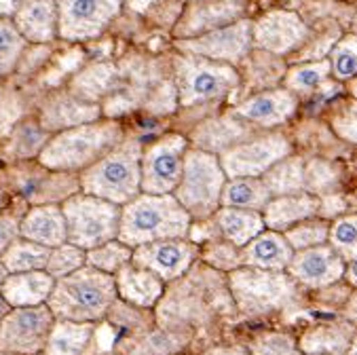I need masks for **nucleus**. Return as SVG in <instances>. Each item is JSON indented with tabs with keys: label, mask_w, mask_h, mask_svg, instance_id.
Listing matches in <instances>:
<instances>
[{
	"label": "nucleus",
	"mask_w": 357,
	"mask_h": 355,
	"mask_svg": "<svg viewBox=\"0 0 357 355\" xmlns=\"http://www.w3.org/2000/svg\"><path fill=\"white\" fill-rule=\"evenodd\" d=\"M123 142L114 121H91L53 133L38 155V163L59 174H81L112 153Z\"/></svg>",
	"instance_id": "obj_1"
},
{
	"label": "nucleus",
	"mask_w": 357,
	"mask_h": 355,
	"mask_svg": "<svg viewBox=\"0 0 357 355\" xmlns=\"http://www.w3.org/2000/svg\"><path fill=\"white\" fill-rule=\"evenodd\" d=\"M192 218L174 195L142 192L121 207L119 239L129 248H139L163 239H184Z\"/></svg>",
	"instance_id": "obj_2"
},
{
	"label": "nucleus",
	"mask_w": 357,
	"mask_h": 355,
	"mask_svg": "<svg viewBox=\"0 0 357 355\" xmlns=\"http://www.w3.org/2000/svg\"><path fill=\"white\" fill-rule=\"evenodd\" d=\"M116 301L119 292L114 277L93 266H83L55 281L47 307L55 319L98 324L112 311Z\"/></svg>",
	"instance_id": "obj_3"
},
{
	"label": "nucleus",
	"mask_w": 357,
	"mask_h": 355,
	"mask_svg": "<svg viewBox=\"0 0 357 355\" xmlns=\"http://www.w3.org/2000/svg\"><path fill=\"white\" fill-rule=\"evenodd\" d=\"M142 153L137 139H123L112 153L79 174L81 192L127 205L142 195Z\"/></svg>",
	"instance_id": "obj_4"
},
{
	"label": "nucleus",
	"mask_w": 357,
	"mask_h": 355,
	"mask_svg": "<svg viewBox=\"0 0 357 355\" xmlns=\"http://www.w3.org/2000/svg\"><path fill=\"white\" fill-rule=\"evenodd\" d=\"M227 174L220 165L218 155L188 149L184 157V172L174 197L188 211L192 220H205L220 209Z\"/></svg>",
	"instance_id": "obj_5"
},
{
	"label": "nucleus",
	"mask_w": 357,
	"mask_h": 355,
	"mask_svg": "<svg viewBox=\"0 0 357 355\" xmlns=\"http://www.w3.org/2000/svg\"><path fill=\"white\" fill-rule=\"evenodd\" d=\"M61 209L68 225V241L81 250L89 252L98 246L119 239L121 205L77 192L61 203Z\"/></svg>",
	"instance_id": "obj_6"
},
{
	"label": "nucleus",
	"mask_w": 357,
	"mask_h": 355,
	"mask_svg": "<svg viewBox=\"0 0 357 355\" xmlns=\"http://www.w3.org/2000/svg\"><path fill=\"white\" fill-rule=\"evenodd\" d=\"M231 290L239 309L250 315L283 309L296 301L294 279L279 271L241 266L231 273Z\"/></svg>",
	"instance_id": "obj_7"
},
{
	"label": "nucleus",
	"mask_w": 357,
	"mask_h": 355,
	"mask_svg": "<svg viewBox=\"0 0 357 355\" xmlns=\"http://www.w3.org/2000/svg\"><path fill=\"white\" fill-rule=\"evenodd\" d=\"M237 85L239 75L231 63L209 61L195 55L178 59V96L182 106L222 100Z\"/></svg>",
	"instance_id": "obj_8"
},
{
	"label": "nucleus",
	"mask_w": 357,
	"mask_h": 355,
	"mask_svg": "<svg viewBox=\"0 0 357 355\" xmlns=\"http://www.w3.org/2000/svg\"><path fill=\"white\" fill-rule=\"evenodd\" d=\"M188 142L180 133L157 139L142 153V192L174 195L182 180Z\"/></svg>",
	"instance_id": "obj_9"
},
{
	"label": "nucleus",
	"mask_w": 357,
	"mask_h": 355,
	"mask_svg": "<svg viewBox=\"0 0 357 355\" xmlns=\"http://www.w3.org/2000/svg\"><path fill=\"white\" fill-rule=\"evenodd\" d=\"M292 155V146L285 135L271 133L254 137L218 155L227 178H262L273 165Z\"/></svg>",
	"instance_id": "obj_10"
},
{
	"label": "nucleus",
	"mask_w": 357,
	"mask_h": 355,
	"mask_svg": "<svg viewBox=\"0 0 357 355\" xmlns=\"http://www.w3.org/2000/svg\"><path fill=\"white\" fill-rule=\"evenodd\" d=\"M53 326L55 315L47 305L11 309L0 324V353L43 355Z\"/></svg>",
	"instance_id": "obj_11"
},
{
	"label": "nucleus",
	"mask_w": 357,
	"mask_h": 355,
	"mask_svg": "<svg viewBox=\"0 0 357 355\" xmlns=\"http://www.w3.org/2000/svg\"><path fill=\"white\" fill-rule=\"evenodd\" d=\"M59 38L83 43L98 38L121 13L123 0H55Z\"/></svg>",
	"instance_id": "obj_12"
},
{
	"label": "nucleus",
	"mask_w": 357,
	"mask_h": 355,
	"mask_svg": "<svg viewBox=\"0 0 357 355\" xmlns=\"http://www.w3.org/2000/svg\"><path fill=\"white\" fill-rule=\"evenodd\" d=\"M176 45L186 55L233 66V63H239L241 59H245L254 47V22L239 20L231 26L218 28V30L207 32L203 36L178 40Z\"/></svg>",
	"instance_id": "obj_13"
},
{
	"label": "nucleus",
	"mask_w": 357,
	"mask_h": 355,
	"mask_svg": "<svg viewBox=\"0 0 357 355\" xmlns=\"http://www.w3.org/2000/svg\"><path fill=\"white\" fill-rule=\"evenodd\" d=\"M243 0H190L184 15L176 24V36L178 40L203 36L243 20Z\"/></svg>",
	"instance_id": "obj_14"
},
{
	"label": "nucleus",
	"mask_w": 357,
	"mask_h": 355,
	"mask_svg": "<svg viewBox=\"0 0 357 355\" xmlns=\"http://www.w3.org/2000/svg\"><path fill=\"white\" fill-rule=\"evenodd\" d=\"M307 36V24L292 11H271L254 22V47L271 55L292 53Z\"/></svg>",
	"instance_id": "obj_15"
},
{
	"label": "nucleus",
	"mask_w": 357,
	"mask_h": 355,
	"mask_svg": "<svg viewBox=\"0 0 357 355\" xmlns=\"http://www.w3.org/2000/svg\"><path fill=\"white\" fill-rule=\"evenodd\" d=\"M197 246L186 239H163L133 248V264L149 269L163 281L182 277L197 258Z\"/></svg>",
	"instance_id": "obj_16"
},
{
	"label": "nucleus",
	"mask_w": 357,
	"mask_h": 355,
	"mask_svg": "<svg viewBox=\"0 0 357 355\" xmlns=\"http://www.w3.org/2000/svg\"><path fill=\"white\" fill-rule=\"evenodd\" d=\"M344 260L330 248L317 246L303 252H294V258L288 266L290 277L309 288H328L344 275Z\"/></svg>",
	"instance_id": "obj_17"
},
{
	"label": "nucleus",
	"mask_w": 357,
	"mask_h": 355,
	"mask_svg": "<svg viewBox=\"0 0 357 355\" xmlns=\"http://www.w3.org/2000/svg\"><path fill=\"white\" fill-rule=\"evenodd\" d=\"M20 237L40 243L45 248H57L68 241V225L61 203L32 205L20 218Z\"/></svg>",
	"instance_id": "obj_18"
},
{
	"label": "nucleus",
	"mask_w": 357,
	"mask_h": 355,
	"mask_svg": "<svg viewBox=\"0 0 357 355\" xmlns=\"http://www.w3.org/2000/svg\"><path fill=\"white\" fill-rule=\"evenodd\" d=\"M296 96L288 89H266L260 91L248 100H243L235 114L243 121L262 125V127H275L288 121L296 112Z\"/></svg>",
	"instance_id": "obj_19"
},
{
	"label": "nucleus",
	"mask_w": 357,
	"mask_h": 355,
	"mask_svg": "<svg viewBox=\"0 0 357 355\" xmlns=\"http://www.w3.org/2000/svg\"><path fill=\"white\" fill-rule=\"evenodd\" d=\"M13 176L20 180L15 182V186L20 188V192L26 197V201H32V205H40V203H63L68 197H73L77 192H70L61 188V182L66 176L70 174H59V172H51L47 167H43L38 161L34 163H17Z\"/></svg>",
	"instance_id": "obj_20"
},
{
	"label": "nucleus",
	"mask_w": 357,
	"mask_h": 355,
	"mask_svg": "<svg viewBox=\"0 0 357 355\" xmlns=\"http://www.w3.org/2000/svg\"><path fill=\"white\" fill-rule=\"evenodd\" d=\"M15 28L28 45H49L59 38L55 0H26L13 17Z\"/></svg>",
	"instance_id": "obj_21"
},
{
	"label": "nucleus",
	"mask_w": 357,
	"mask_h": 355,
	"mask_svg": "<svg viewBox=\"0 0 357 355\" xmlns=\"http://www.w3.org/2000/svg\"><path fill=\"white\" fill-rule=\"evenodd\" d=\"M114 281H116L119 299L139 309L155 307L161 301L163 290H165V281L159 275H155L149 269H142L133 262L123 266L114 275Z\"/></svg>",
	"instance_id": "obj_22"
},
{
	"label": "nucleus",
	"mask_w": 357,
	"mask_h": 355,
	"mask_svg": "<svg viewBox=\"0 0 357 355\" xmlns=\"http://www.w3.org/2000/svg\"><path fill=\"white\" fill-rule=\"evenodd\" d=\"M317 214H319V197H313L311 192L305 190L296 195L273 197L262 211V218L268 231L285 233L298 222L315 218Z\"/></svg>",
	"instance_id": "obj_23"
},
{
	"label": "nucleus",
	"mask_w": 357,
	"mask_h": 355,
	"mask_svg": "<svg viewBox=\"0 0 357 355\" xmlns=\"http://www.w3.org/2000/svg\"><path fill=\"white\" fill-rule=\"evenodd\" d=\"M98 112L100 110L96 104L85 102V100L77 98L75 93H59L43 106L40 127L53 135L57 131L96 121Z\"/></svg>",
	"instance_id": "obj_24"
},
{
	"label": "nucleus",
	"mask_w": 357,
	"mask_h": 355,
	"mask_svg": "<svg viewBox=\"0 0 357 355\" xmlns=\"http://www.w3.org/2000/svg\"><path fill=\"white\" fill-rule=\"evenodd\" d=\"M243 266L262 269V271H279L283 273L294 258V250L277 231H262L256 239H252L245 248H241Z\"/></svg>",
	"instance_id": "obj_25"
},
{
	"label": "nucleus",
	"mask_w": 357,
	"mask_h": 355,
	"mask_svg": "<svg viewBox=\"0 0 357 355\" xmlns=\"http://www.w3.org/2000/svg\"><path fill=\"white\" fill-rule=\"evenodd\" d=\"M55 288V279L47 271H28V273H11L0 292L13 309L20 307H40L47 305L51 292Z\"/></svg>",
	"instance_id": "obj_26"
},
{
	"label": "nucleus",
	"mask_w": 357,
	"mask_h": 355,
	"mask_svg": "<svg viewBox=\"0 0 357 355\" xmlns=\"http://www.w3.org/2000/svg\"><path fill=\"white\" fill-rule=\"evenodd\" d=\"M355 338V326L351 322H328L309 328L298 342L305 355H344Z\"/></svg>",
	"instance_id": "obj_27"
},
{
	"label": "nucleus",
	"mask_w": 357,
	"mask_h": 355,
	"mask_svg": "<svg viewBox=\"0 0 357 355\" xmlns=\"http://www.w3.org/2000/svg\"><path fill=\"white\" fill-rule=\"evenodd\" d=\"M216 225L225 239L237 248H245L252 239H256L262 231H266L264 218L260 211L241 209V207H220L216 214Z\"/></svg>",
	"instance_id": "obj_28"
},
{
	"label": "nucleus",
	"mask_w": 357,
	"mask_h": 355,
	"mask_svg": "<svg viewBox=\"0 0 357 355\" xmlns=\"http://www.w3.org/2000/svg\"><path fill=\"white\" fill-rule=\"evenodd\" d=\"M93 332L96 324L55 319L45 347V355H83L93 338Z\"/></svg>",
	"instance_id": "obj_29"
},
{
	"label": "nucleus",
	"mask_w": 357,
	"mask_h": 355,
	"mask_svg": "<svg viewBox=\"0 0 357 355\" xmlns=\"http://www.w3.org/2000/svg\"><path fill=\"white\" fill-rule=\"evenodd\" d=\"M273 199L262 178H229L222 190L220 207H241L252 211H264Z\"/></svg>",
	"instance_id": "obj_30"
},
{
	"label": "nucleus",
	"mask_w": 357,
	"mask_h": 355,
	"mask_svg": "<svg viewBox=\"0 0 357 355\" xmlns=\"http://www.w3.org/2000/svg\"><path fill=\"white\" fill-rule=\"evenodd\" d=\"M262 182L271 190L273 197L296 195L305 192V163L301 157H285L277 165H273L264 176Z\"/></svg>",
	"instance_id": "obj_31"
},
{
	"label": "nucleus",
	"mask_w": 357,
	"mask_h": 355,
	"mask_svg": "<svg viewBox=\"0 0 357 355\" xmlns=\"http://www.w3.org/2000/svg\"><path fill=\"white\" fill-rule=\"evenodd\" d=\"M51 248H45L40 243L28 241L24 237H17L9 250L0 256V262L11 273H28V271H45L49 262Z\"/></svg>",
	"instance_id": "obj_32"
},
{
	"label": "nucleus",
	"mask_w": 357,
	"mask_h": 355,
	"mask_svg": "<svg viewBox=\"0 0 357 355\" xmlns=\"http://www.w3.org/2000/svg\"><path fill=\"white\" fill-rule=\"evenodd\" d=\"M330 75H332V70H330L328 59L298 63V66L290 68L288 75H285V89L292 91L294 96L309 93V91L317 89L319 85H324Z\"/></svg>",
	"instance_id": "obj_33"
},
{
	"label": "nucleus",
	"mask_w": 357,
	"mask_h": 355,
	"mask_svg": "<svg viewBox=\"0 0 357 355\" xmlns=\"http://www.w3.org/2000/svg\"><path fill=\"white\" fill-rule=\"evenodd\" d=\"M133 248L123 243L121 239H112L104 246H98L87 252V266H93L106 275H116L123 266L131 264Z\"/></svg>",
	"instance_id": "obj_34"
},
{
	"label": "nucleus",
	"mask_w": 357,
	"mask_h": 355,
	"mask_svg": "<svg viewBox=\"0 0 357 355\" xmlns=\"http://www.w3.org/2000/svg\"><path fill=\"white\" fill-rule=\"evenodd\" d=\"M26 38L15 28L13 20L0 17V79L9 77L26 53Z\"/></svg>",
	"instance_id": "obj_35"
},
{
	"label": "nucleus",
	"mask_w": 357,
	"mask_h": 355,
	"mask_svg": "<svg viewBox=\"0 0 357 355\" xmlns=\"http://www.w3.org/2000/svg\"><path fill=\"white\" fill-rule=\"evenodd\" d=\"M328 243L344 262L357 260V214L338 216L330 225Z\"/></svg>",
	"instance_id": "obj_36"
},
{
	"label": "nucleus",
	"mask_w": 357,
	"mask_h": 355,
	"mask_svg": "<svg viewBox=\"0 0 357 355\" xmlns=\"http://www.w3.org/2000/svg\"><path fill=\"white\" fill-rule=\"evenodd\" d=\"M83 266H87V252L75 243L66 241L57 248H51L49 262H47L45 271L57 281L61 277H68V275L81 271Z\"/></svg>",
	"instance_id": "obj_37"
},
{
	"label": "nucleus",
	"mask_w": 357,
	"mask_h": 355,
	"mask_svg": "<svg viewBox=\"0 0 357 355\" xmlns=\"http://www.w3.org/2000/svg\"><path fill=\"white\" fill-rule=\"evenodd\" d=\"M328 235H330V222L326 218H309L283 233V237L288 239L294 252L324 246L328 243Z\"/></svg>",
	"instance_id": "obj_38"
},
{
	"label": "nucleus",
	"mask_w": 357,
	"mask_h": 355,
	"mask_svg": "<svg viewBox=\"0 0 357 355\" xmlns=\"http://www.w3.org/2000/svg\"><path fill=\"white\" fill-rule=\"evenodd\" d=\"M330 70L338 81L357 77V34H347L330 49Z\"/></svg>",
	"instance_id": "obj_39"
},
{
	"label": "nucleus",
	"mask_w": 357,
	"mask_h": 355,
	"mask_svg": "<svg viewBox=\"0 0 357 355\" xmlns=\"http://www.w3.org/2000/svg\"><path fill=\"white\" fill-rule=\"evenodd\" d=\"M252 355H301L298 342L283 332H264L250 342Z\"/></svg>",
	"instance_id": "obj_40"
},
{
	"label": "nucleus",
	"mask_w": 357,
	"mask_h": 355,
	"mask_svg": "<svg viewBox=\"0 0 357 355\" xmlns=\"http://www.w3.org/2000/svg\"><path fill=\"white\" fill-rule=\"evenodd\" d=\"M205 260L211 264V266H216V269H222V271H237L243 266V254H241V248L225 241V243H213L205 250Z\"/></svg>",
	"instance_id": "obj_41"
},
{
	"label": "nucleus",
	"mask_w": 357,
	"mask_h": 355,
	"mask_svg": "<svg viewBox=\"0 0 357 355\" xmlns=\"http://www.w3.org/2000/svg\"><path fill=\"white\" fill-rule=\"evenodd\" d=\"M332 129L338 137L357 144V100L344 102L334 114H332Z\"/></svg>",
	"instance_id": "obj_42"
},
{
	"label": "nucleus",
	"mask_w": 357,
	"mask_h": 355,
	"mask_svg": "<svg viewBox=\"0 0 357 355\" xmlns=\"http://www.w3.org/2000/svg\"><path fill=\"white\" fill-rule=\"evenodd\" d=\"M334 184H336V172L332 169L330 163L313 161L305 165V190L324 192V190H330Z\"/></svg>",
	"instance_id": "obj_43"
},
{
	"label": "nucleus",
	"mask_w": 357,
	"mask_h": 355,
	"mask_svg": "<svg viewBox=\"0 0 357 355\" xmlns=\"http://www.w3.org/2000/svg\"><path fill=\"white\" fill-rule=\"evenodd\" d=\"M20 237V218L11 214H0V256H3L9 246Z\"/></svg>",
	"instance_id": "obj_44"
},
{
	"label": "nucleus",
	"mask_w": 357,
	"mask_h": 355,
	"mask_svg": "<svg viewBox=\"0 0 357 355\" xmlns=\"http://www.w3.org/2000/svg\"><path fill=\"white\" fill-rule=\"evenodd\" d=\"M344 211V201L338 195H328L319 199V214L328 220V218H338Z\"/></svg>",
	"instance_id": "obj_45"
},
{
	"label": "nucleus",
	"mask_w": 357,
	"mask_h": 355,
	"mask_svg": "<svg viewBox=\"0 0 357 355\" xmlns=\"http://www.w3.org/2000/svg\"><path fill=\"white\" fill-rule=\"evenodd\" d=\"M24 3H26V0H0V17L13 20Z\"/></svg>",
	"instance_id": "obj_46"
},
{
	"label": "nucleus",
	"mask_w": 357,
	"mask_h": 355,
	"mask_svg": "<svg viewBox=\"0 0 357 355\" xmlns=\"http://www.w3.org/2000/svg\"><path fill=\"white\" fill-rule=\"evenodd\" d=\"M203 355H252V353L243 347H213L207 349Z\"/></svg>",
	"instance_id": "obj_47"
},
{
	"label": "nucleus",
	"mask_w": 357,
	"mask_h": 355,
	"mask_svg": "<svg viewBox=\"0 0 357 355\" xmlns=\"http://www.w3.org/2000/svg\"><path fill=\"white\" fill-rule=\"evenodd\" d=\"M344 315H347V322H351L357 328V292L349 299L347 309H344Z\"/></svg>",
	"instance_id": "obj_48"
},
{
	"label": "nucleus",
	"mask_w": 357,
	"mask_h": 355,
	"mask_svg": "<svg viewBox=\"0 0 357 355\" xmlns=\"http://www.w3.org/2000/svg\"><path fill=\"white\" fill-rule=\"evenodd\" d=\"M353 288H357V260H353V262H349L347 266H344V275H342Z\"/></svg>",
	"instance_id": "obj_49"
},
{
	"label": "nucleus",
	"mask_w": 357,
	"mask_h": 355,
	"mask_svg": "<svg viewBox=\"0 0 357 355\" xmlns=\"http://www.w3.org/2000/svg\"><path fill=\"white\" fill-rule=\"evenodd\" d=\"M11 309H13V307L7 303V299L3 296V292H0V324H3V319L11 313Z\"/></svg>",
	"instance_id": "obj_50"
},
{
	"label": "nucleus",
	"mask_w": 357,
	"mask_h": 355,
	"mask_svg": "<svg viewBox=\"0 0 357 355\" xmlns=\"http://www.w3.org/2000/svg\"><path fill=\"white\" fill-rule=\"evenodd\" d=\"M9 277V271L5 269V264L0 262V288H3V283H5V279Z\"/></svg>",
	"instance_id": "obj_51"
},
{
	"label": "nucleus",
	"mask_w": 357,
	"mask_h": 355,
	"mask_svg": "<svg viewBox=\"0 0 357 355\" xmlns=\"http://www.w3.org/2000/svg\"><path fill=\"white\" fill-rule=\"evenodd\" d=\"M344 355H357V336L353 338V342H351V347H349V351Z\"/></svg>",
	"instance_id": "obj_52"
},
{
	"label": "nucleus",
	"mask_w": 357,
	"mask_h": 355,
	"mask_svg": "<svg viewBox=\"0 0 357 355\" xmlns=\"http://www.w3.org/2000/svg\"><path fill=\"white\" fill-rule=\"evenodd\" d=\"M5 205H7V195H5L3 190H0V214H3Z\"/></svg>",
	"instance_id": "obj_53"
},
{
	"label": "nucleus",
	"mask_w": 357,
	"mask_h": 355,
	"mask_svg": "<svg viewBox=\"0 0 357 355\" xmlns=\"http://www.w3.org/2000/svg\"><path fill=\"white\" fill-rule=\"evenodd\" d=\"M349 89H351V96H353V98L357 100V77H355V79L351 81V87H349Z\"/></svg>",
	"instance_id": "obj_54"
},
{
	"label": "nucleus",
	"mask_w": 357,
	"mask_h": 355,
	"mask_svg": "<svg viewBox=\"0 0 357 355\" xmlns=\"http://www.w3.org/2000/svg\"><path fill=\"white\" fill-rule=\"evenodd\" d=\"M0 355H22V353H0Z\"/></svg>",
	"instance_id": "obj_55"
}]
</instances>
